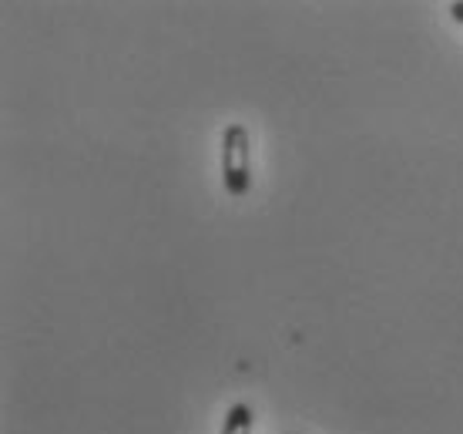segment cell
Wrapping results in <instances>:
<instances>
[{"label":"cell","instance_id":"6da1fadb","mask_svg":"<svg viewBox=\"0 0 463 434\" xmlns=\"http://www.w3.org/2000/svg\"><path fill=\"white\" fill-rule=\"evenodd\" d=\"M222 178L235 199L249 196L252 188V145L242 121H229L222 131Z\"/></svg>","mask_w":463,"mask_h":434},{"label":"cell","instance_id":"3957f363","mask_svg":"<svg viewBox=\"0 0 463 434\" xmlns=\"http://www.w3.org/2000/svg\"><path fill=\"white\" fill-rule=\"evenodd\" d=\"M450 17L457 24H463V0H457V4H450Z\"/></svg>","mask_w":463,"mask_h":434},{"label":"cell","instance_id":"7a4b0ae2","mask_svg":"<svg viewBox=\"0 0 463 434\" xmlns=\"http://www.w3.org/2000/svg\"><path fill=\"white\" fill-rule=\"evenodd\" d=\"M252 421H255L252 408H249L245 400H239V404H232L229 414H225L222 434H252Z\"/></svg>","mask_w":463,"mask_h":434}]
</instances>
